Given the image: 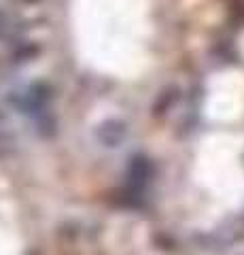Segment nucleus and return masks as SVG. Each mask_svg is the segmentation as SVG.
I'll use <instances>...</instances> for the list:
<instances>
[{
    "label": "nucleus",
    "mask_w": 244,
    "mask_h": 255,
    "mask_svg": "<svg viewBox=\"0 0 244 255\" xmlns=\"http://www.w3.org/2000/svg\"><path fill=\"white\" fill-rule=\"evenodd\" d=\"M149 177H151V166L145 157H134L130 168H128V179L134 189H143L147 185Z\"/></svg>",
    "instance_id": "f257e3e1"
},
{
    "label": "nucleus",
    "mask_w": 244,
    "mask_h": 255,
    "mask_svg": "<svg viewBox=\"0 0 244 255\" xmlns=\"http://www.w3.org/2000/svg\"><path fill=\"white\" fill-rule=\"evenodd\" d=\"M123 136H125V128L121 122H115V119L104 122L98 128V138L104 142L106 147H117L123 140Z\"/></svg>",
    "instance_id": "f03ea898"
}]
</instances>
